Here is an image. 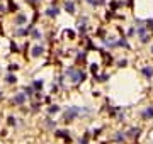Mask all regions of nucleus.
Wrapping results in <instances>:
<instances>
[{"label":"nucleus","mask_w":153,"mask_h":144,"mask_svg":"<svg viewBox=\"0 0 153 144\" xmlns=\"http://www.w3.org/2000/svg\"><path fill=\"white\" fill-rule=\"evenodd\" d=\"M54 134H56V136H58V137H65V141H67L68 144H70V142H72V139H70V136H68V134H70V132H68V131H56V132H54Z\"/></svg>","instance_id":"nucleus-4"},{"label":"nucleus","mask_w":153,"mask_h":144,"mask_svg":"<svg viewBox=\"0 0 153 144\" xmlns=\"http://www.w3.org/2000/svg\"><path fill=\"white\" fill-rule=\"evenodd\" d=\"M26 95H29V97L32 95V88H31V86H29V88H26Z\"/></svg>","instance_id":"nucleus-18"},{"label":"nucleus","mask_w":153,"mask_h":144,"mask_svg":"<svg viewBox=\"0 0 153 144\" xmlns=\"http://www.w3.org/2000/svg\"><path fill=\"white\" fill-rule=\"evenodd\" d=\"M114 141H118V142H121V141H124V136L121 134V132H118V134L114 136Z\"/></svg>","instance_id":"nucleus-10"},{"label":"nucleus","mask_w":153,"mask_h":144,"mask_svg":"<svg viewBox=\"0 0 153 144\" xmlns=\"http://www.w3.org/2000/svg\"><path fill=\"white\" fill-rule=\"evenodd\" d=\"M16 80L17 78L14 76V75H9V76H7V83H16Z\"/></svg>","instance_id":"nucleus-12"},{"label":"nucleus","mask_w":153,"mask_h":144,"mask_svg":"<svg viewBox=\"0 0 153 144\" xmlns=\"http://www.w3.org/2000/svg\"><path fill=\"white\" fill-rule=\"evenodd\" d=\"M7 120H9V125H14V127H16V125H17V120H16V119H14V117H9V119H7Z\"/></svg>","instance_id":"nucleus-13"},{"label":"nucleus","mask_w":153,"mask_h":144,"mask_svg":"<svg viewBox=\"0 0 153 144\" xmlns=\"http://www.w3.org/2000/svg\"><path fill=\"white\" fill-rule=\"evenodd\" d=\"M32 54H34V56H39V54H43V48H39V46H36V48L32 49Z\"/></svg>","instance_id":"nucleus-9"},{"label":"nucleus","mask_w":153,"mask_h":144,"mask_svg":"<svg viewBox=\"0 0 153 144\" xmlns=\"http://www.w3.org/2000/svg\"><path fill=\"white\" fill-rule=\"evenodd\" d=\"M67 73L72 76V81H75V83H78V81H82L83 78H85V75H83L82 71H80V70H73V68H68Z\"/></svg>","instance_id":"nucleus-2"},{"label":"nucleus","mask_w":153,"mask_h":144,"mask_svg":"<svg viewBox=\"0 0 153 144\" xmlns=\"http://www.w3.org/2000/svg\"><path fill=\"white\" fill-rule=\"evenodd\" d=\"M24 20H26V17H24V15H19V17H17V22H19V24H22Z\"/></svg>","instance_id":"nucleus-17"},{"label":"nucleus","mask_w":153,"mask_h":144,"mask_svg":"<svg viewBox=\"0 0 153 144\" xmlns=\"http://www.w3.org/2000/svg\"><path fill=\"white\" fill-rule=\"evenodd\" d=\"M151 117H153V107H148L143 112V119H151Z\"/></svg>","instance_id":"nucleus-7"},{"label":"nucleus","mask_w":153,"mask_h":144,"mask_svg":"<svg viewBox=\"0 0 153 144\" xmlns=\"http://www.w3.org/2000/svg\"><path fill=\"white\" fill-rule=\"evenodd\" d=\"M60 110H61V109H60V105H51L49 109H48V114H49V115H54V114L60 112Z\"/></svg>","instance_id":"nucleus-6"},{"label":"nucleus","mask_w":153,"mask_h":144,"mask_svg":"<svg viewBox=\"0 0 153 144\" xmlns=\"http://www.w3.org/2000/svg\"><path fill=\"white\" fill-rule=\"evenodd\" d=\"M80 112H82V109H80V107H68V110H67V112H65V115H63V120L68 124V122H72L75 117H78Z\"/></svg>","instance_id":"nucleus-1"},{"label":"nucleus","mask_w":153,"mask_h":144,"mask_svg":"<svg viewBox=\"0 0 153 144\" xmlns=\"http://www.w3.org/2000/svg\"><path fill=\"white\" fill-rule=\"evenodd\" d=\"M26 97H27L26 93H17V95L12 98V102H14V103H17V105H22V103L26 102Z\"/></svg>","instance_id":"nucleus-3"},{"label":"nucleus","mask_w":153,"mask_h":144,"mask_svg":"<svg viewBox=\"0 0 153 144\" xmlns=\"http://www.w3.org/2000/svg\"><path fill=\"white\" fill-rule=\"evenodd\" d=\"M67 10H70V12H73V3H67Z\"/></svg>","instance_id":"nucleus-16"},{"label":"nucleus","mask_w":153,"mask_h":144,"mask_svg":"<svg viewBox=\"0 0 153 144\" xmlns=\"http://www.w3.org/2000/svg\"><path fill=\"white\" fill-rule=\"evenodd\" d=\"M54 125H56V124H54V120H51V119H48V120H46V127H49V129H53V127H54Z\"/></svg>","instance_id":"nucleus-11"},{"label":"nucleus","mask_w":153,"mask_h":144,"mask_svg":"<svg viewBox=\"0 0 153 144\" xmlns=\"http://www.w3.org/2000/svg\"><path fill=\"white\" fill-rule=\"evenodd\" d=\"M32 88H36V90H41V88H43V80L34 81V83H32Z\"/></svg>","instance_id":"nucleus-8"},{"label":"nucleus","mask_w":153,"mask_h":144,"mask_svg":"<svg viewBox=\"0 0 153 144\" xmlns=\"http://www.w3.org/2000/svg\"><path fill=\"white\" fill-rule=\"evenodd\" d=\"M128 136H129V137H133V139L138 137V136H140V129H138V127H136V129H134V127L129 129V131H128Z\"/></svg>","instance_id":"nucleus-5"},{"label":"nucleus","mask_w":153,"mask_h":144,"mask_svg":"<svg viewBox=\"0 0 153 144\" xmlns=\"http://www.w3.org/2000/svg\"><path fill=\"white\" fill-rule=\"evenodd\" d=\"M80 144H89V136H83V139H80Z\"/></svg>","instance_id":"nucleus-15"},{"label":"nucleus","mask_w":153,"mask_h":144,"mask_svg":"<svg viewBox=\"0 0 153 144\" xmlns=\"http://www.w3.org/2000/svg\"><path fill=\"white\" fill-rule=\"evenodd\" d=\"M143 73L146 75V76H151V75H153V70H151V68H145V70H143Z\"/></svg>","instance_id":"nucleus-14"}]
</instances>
